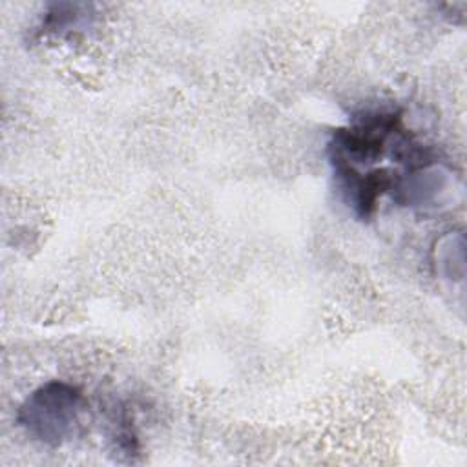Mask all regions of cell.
I'll return each mask as SVG.
<instances>
[{
    "label": "cell",
    "instance_id": "cell-1",
    "mask_svg": "<svg viewBox=\"0 0 467 467\" xmlns=\"http://www.w3.org/2000/svg\"><path fill=\"white\" fill-rule=\"evenodd\" d=\"M82 405L84 398L77 387L64 381H49L22 401L16 421L35 441L58 447L77 432Z\"/></svg>",
    "mask_w": 467,
    "mask_h": 467
}]
</instances>
